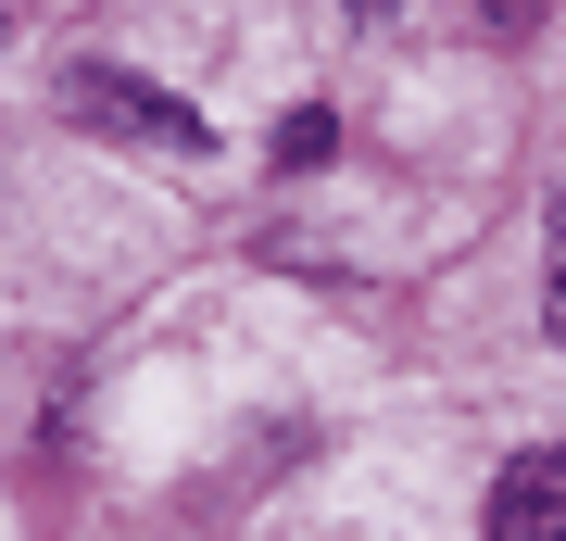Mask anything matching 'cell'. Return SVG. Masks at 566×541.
Here are the masks:
<instances>
[{
	"mask_svg": "<svg viewBox=\"0 0 566 541\" xmlns=\"http://www.w3.org/2000/svg\"><path fill=\"white\" fill-rule=\"evenodd\" d=\"M76 101L114 126V139H164V152H202V139H214L177 89H139V76H114V63H76Z\"/></svg>",
	"mask_w": 566,
	"mask_h": 541,
	"instance_id": "cell-1",
	"label": "cell"
},
{
	"mask_svg": "<svg viewBox=\"0 0 566 541\" xmlns=\"http://www.w3.org/2000/svg\"><path fill=\"white\" fill-rule=\"evenodd\" d=\"M491 541H566V441L516 454L491 479Z\"/></svg>",
	"mask_w": 566,
	"mask_h": 541,
	"instance_id": "cell-2",
	"label": "cell"
},
{
	"mask_svg": "<svg viewBox=\"0 0 566 541\" xmlns=\"http://www.w3.org/2000/svg\"><path fill=\"white\" fill-rule=\"evenodd\" d=\"M542 327L566 341V177H554V278H542Z\"/></svg>",
	"mask_w": 566,
	"mask_h": 541,
	"instance_id": "cell-3",
	"label": "cell"
},
{
	"mask_svg": "<svg viewBox=\"0 0 566 541\" xmlns=\"http://www.w3.org/2000/svg\"><path fill=\"white\" fill-rule=\"evenodd\" d=\"M290 164H327V152H340V126H327V114H290V139H277Z\"/></svg>",
	"mask_w": 566,
	"mask_h": 541,
	"instance_id": "cell-4",
	"label": "cell"
}]
</instances>
